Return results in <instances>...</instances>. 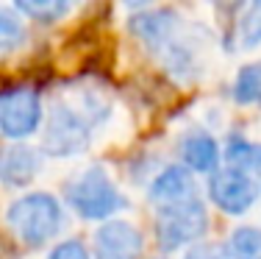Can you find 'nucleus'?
Instances as JSON below:
<instances>
[{
	"label": "nucleus",
	"mask_w": 261,
	"mask_h": 259,
	"mask_svg": "<svg viewBox=\"0 0 261 259\" xmlns=\"http://www.w3.org/2000/svg\"><path fill=\"white\" fill-rule=\"evenodd\" d=\"M236 45L258 48L261 45V0H245L236 20Z\"/></svg>",
	"instance_id": "4468645a"
},
{
	"label": "nucleus",
	"mask_w": 261,
	"mask_h": 259,
	"mask_svg": "<svg viewBox=\"0 0 261 259\" xmlns=\"http://www.w3.org/2000/svg\"><path fill=\"white\" fill-rule=\"evenodd\" d=\"M42 98L31 86H9L0 92V134L6 139H28L42 126Z\"/></svg>",
	"instance_id": "423d86ee"
},
{
	"label": "nucleus",
	"mask_w": 261,
	"mask_h": 259,
	"mask_svg": "<svg viewBox=\"0 0 261 259\" xmlns=\"http://www.w3.org/2000/svg\"><path fill=\"white\" fill-rule=\"evenodd\" d=\"M233 101L239 103V106H261V61L245 64L236 73Z\"/></svg>",
	"instance_id": "2eb2a0df"
},
{
	"label": "nucleus",
	"mask_w": 261,
	"mask_h": 259,
	"mask_svg": "<svg viewBox=\"0 0 261 259\" xmlns=\"http://www.w3.org/2000/svg\"><path fill=\"white\" fill-rule=\"evenodd\" d=\"M206 231L208 215L200 198L156 212V243L164 254H172V251H181L186 245L197 243Z\"/></svg>",
	"instance_id": "20e7f679"
},
{
	"label": "nucleus",
	"mask_w": 261,
	"mask_h": 259,
	"mask_svg": "<svg viewBox=\"0 0 261 259\" xmlns=\"http://www.w3.org/2000/svg\"><path fill=\"white\" fill-rule=\"evenodd\" d=\"M67 203L81 215L84 220H109L117 212L128 206L122 190L114 184V178L106 173L100 164L81 170L70 184H67Z\"/></svg>",
	"instance_id": "f03ea898"
},
{
	"label": "nucleus",
	"mask_w": 261,
	"mask_h": 259,
	"mask_svg": "<svg viewBox=\"0 0 261 259\" xmlns=\"http://www.w3.org/2000/svg\"><path fill=\"white\" fill-rule=\"evenodd\" d=\"M92 137V120L78 106L64 101H56L45 114L42 126V153L56 159L78 156L89 148Z\"/></svg>",
	"instance_id": "7ed1b4c3"
},
{
	"label": "nucleus",
	"mask_w": 261,
	"mask_h": 259,
	"mask_svg": "<svg viewBox=\"0 0 261 259\" xmlns=\"http://www.w3.org/2000/svg\"><path fill=\"white\" fill-rule=\"evenodd\" d=\"M217 6H222V9H242L245 6V0H214Z\"/></svg>",
	"instance_id": "4be33fe9"
},
{
	"label": "nucleus",
	"mask_w": 261,
	"mask_h": 259,
	"mask_svg": "<svg viewBox=\"0 0 261 259\" xmlns=\"http://www.w3.org/2000/svg\"><path fill=\"white\" fill-rule=\"evenodd\" d=\"M184 259H225V254H222L220 245L197 240V243H192V248L184 254Z\"/></svg>",
	"instance_id": "6ab92c4d"
},
{
	"label": "nucleus",
	"mask_w": 261,
	"mask_h": 259,
	"mask_svg": "<svg viewBox=\"0 0 261 259\" xmlns=\"http://www.w3.org/2000/svg\"><path fill=\"white\" fill-rule=\"evenodd\" d=\"M256 151H258V145L247 143V139H242V137H233V139H228L225 151H222V159H225V164H236V168L253 170Z\"/></svg>",
	"instance_id": "f3484780"
},
{
	"label": "nucleus",
	"mask_w": 261,
	"mask_h": 259,
	"mask_svg": "<svg viewBox=\"0 0 261 259\" xmlns=\"http://www.w3.org/2000/svg\"><path fill=\"white\" fill-rule=\"evenodd\" d=\"M42 170V151L25 145L22 139H14L11 145L0 148V184L11 190L28 187L36 181Z\"/></svg>",
	"instance_id": "1a4fd4ad"
},
{
	"label": "nucleus",
	"mask_w": 261,
	"mask_h": 259,
	"mask_svg": "<svg viewBox=\"0 0 261 259\" xmlns=\"http://www.w3.org/2000/svg\"><path fill=\"white\" fill-rule=\"evenodd\" d=\"M128 31L145 48L159 53L181 31V20L172 9H142V11H134V17L128 20Z\"/></svg>",
	"instance_id": "9d476101"
},
{
	"label": "nucleus",
	"mask_w": 261,
	"mask_h": 259,
	"mask_svg": "<svg viewBox=\"0 0 261 259\" xmlns=\"http://www.w3.org/2000/svg\"><path fill=\"white\" fill-rule=\"evenodd\" d=\"M178 153H181V162L192 173H214L222 159L220 143L208 131H200V128L184 134L181 143H178Z\"/></svg>",
	"instance_id": "9b49d317"
},
{
	"label": "nucleus",
	"mask_w": 261,
	"mask_h": 259,
	"mask_svg": "<svg viewBox=\"0 0 261 259\" xmlns=\"http://www.w3.org/2000/svg\"><path fill=\"white\" fill-rule=\"evenodd\" d=\"M208 198L220 212L225 215H245L256 206L258 201V181L253 170L236 168V164H222L214 173H208Z\"/></svg>",
	"instance_id": "39448f33"
},
{
	"label": "nucleus",
	"mask_w": 261,
	"mask_h": 259,
	"mask_svg": "<svg viewBox=\"0 0 261 259\" xmlns=\"http://www.w3.org/2000/svg\"><path fill=\"white\" fill-rule=\"evenodd\" d=\"M125 9H130V11H142V9H150L156 0H120Z\"/></svg>",
	"instance_id": "aec40b11"
},
{
	"label": "nucleus",
	"mask_w": 261,
	"mask_h": 259,
	"mask_svg": "<svg viewBox=\"0 0 261 259\" xmlns=\"http://www.w3.org/2000/svg\"><path fill=\"white\" fill-rule=\"evenodd\" d=\"M253 176H256L258 190H261V145H258V151H256V162H253Z\"/></svg>",
	"instance_id": "412c9836"
},
{
	"label": "nucleus",
	"mask_w": 261,
	"mask_h": 259,
	"mask_svg": "<svg viewBox=\"0 0 261 259\" xmlns=\"http://www.w3.org/2000/svg\"><path fill=\"white\" fill-rule=\"evenodd\" d=\"M195 198H200V187H197L195 173L186 164H167L161 173L153 176L150 187H147V201L156 212Z\"/></svg>",
	"instance_id": "6e6552de"
},
{
	"label": "nucleus",
	"mask_w": 261,
	"mask_h": 259,
	"mask_svg": "<svg viewBox=\"0 0 261 259\" xmlns=\"http://www.w3.org/2000/svg\"><path fill=\"white\" fill-rule=\"evenodd\" d=\"M47 259H92V251L81 240H64V243H59L50 251Z\"/></svg>",
	"instance_id": "a211bd4d"
},
{
	"label": "nucleus",
	"mask_w": 261,
	"mask_h": 259,
	"mask_svg": "<svg viewBox=\"0 0 261 259\" xmlns=\"http://www.w3.org/2000/svg\"><path fill=\"white\" fill-rule=\"evenodd\" d=\"M11 3L22 17L42 22V26H53V22L64 20L70 11V0H11Z\"/></svg>",
	"instance_id": "f8f14e48"
},
{
	"label": "nucleus",
	"mask_w": 261,
	"mask_h": 259,
	"mask_svg": "<svg viewBox=\"0 0 261 259\" xmlns=\"http://www.w3.org/2000/svg\"><path fill=\"white\" fill-rule=\"evenodd\" d=\"M231 259H261V229L258 226H236L228 237Z\"/></svg>",
	"instance_id": "dca6fc26"
},
{
	"label": "nucleus",
	"mask_w": 261,
	"mask_h": 259,
	"mask_svg": "<svg viewBox=\"0 0 261 259\" xmlns=\"http://www.w3.org/2000/svg\"><path fill=\"white\" fill-rule=\"evenodd\" d=\"M25 39H28V31H25V22H22V14L17 9L0 6V56L20 51L25 45Z\"/></svg>",
	"instance_id": "ddd939ff"
},
{
	"label": "nucleus",
	"mask_w": 261,
	"mask_h": 259,
	"mask_svg": "<svg viewBox=\"0 0 261 259\" xmlns=\"http://www.w3.org/2000/svg\"><path fill=\"white\" fill-rule=\"evenodd\" d=\"M6 226L22 245L42 248L64 229V209L50 193H28L9 203Z\"/></svg>",
	"instance_id": "f257e3e1"
},
{
	"label": "nucleus",
	"mask_w": 261,
	"mask_h": 259,
	"mask_svg": "<svg viewBox=\"0 0 261 259\" xmlns=\"http://www.w3.org/2000/svg\"><path fill=\"white\" fill-rule=\"evenodd\" d=\"M145 251V237L139 226L122 218H109L100 223L92 240L95 259H139Z\"/></svg>",
	"instance_id": "0eeeda50"
}]
</instances>
